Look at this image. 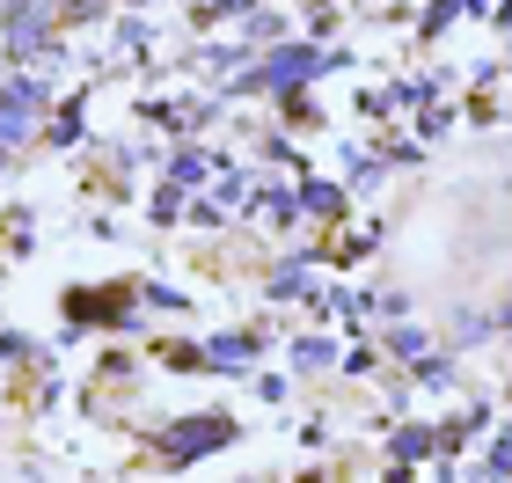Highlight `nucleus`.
Wrapping results in <instances>:
<instances>
[{
	"label": "nucleus",
	"mask_w": 512,
	"mask_h": 483,
	"mask_svg": "<svg viewBox=\"0 0 512 483\" xmlns=\"http://www.w3.org/2000/svg\"><path fill=\"white\" fill-rule=\"evenodd\" d=\"M256 352H264V337H213V344H205V366H227V374H235V366H249Z\"/></svg>",
	"instance_id": "obj_3"
},
{
	"label": "nucleus",
	"mask_w": 512,
	"mask_h": 483,
	"mask_svg": "<svg viewBox=\"0 0 512 483\" xmlns=\"http://www.w3.org/2000/svg\"><path fill=\"white\" fill-rule=\"evenodd\" d=\"M483 469H491V476H512V432H505V440L491 447V462H483Z\"/></svg>",
	"instance_id": "obj_11"
},
{
	"label": "nucleus",
	"mask_w": 512,
	"mask_h": 483,
	"mask_svg": "<svg viewBox=\"0 0 512 483\" xmlns=\"http://www.w3.org/2000/svg\"><path fill=\"white\" fill-rule=\"evenodd\" d=\"M300 293H308V264H286L271 279V301H300Z\"/></svg>",
	"instance_id": "obj_8"
},
{
	"label": "nucleus",
	"mask_w": 512,
	"mask_h": 483,
	"mask_svg": "<svg viewBox=\"0 0 512 483\" xmlns=\"http://www.w3.org/2000/svg\"><path fill=\"white\" fill-rule=\"evenodd\" d=\"M37 103H44V81H37V74H22V66H8V103H0V140H8V154L30 140Z\"/></svg>",
	"instance_id": "obj_1"
},
{
	"label": "nucleus",
	"mask_w": 512,
	"mask_h": 483,
	"mask_svg": "<svg viewBox=\"0 0 512 483\" xmlns=\"http://www.w3.org/2000/svg\"><path fill=\"white\" fill-rule=\"evenodd\" d=\"M52 140H59V147L81 140V118H74V110H59V118H52Z\"/></svg>",
	"instance_id": "obj_12"
},
{
	"label": "nucleus",
	"mask_w": 512,
	"mask_h": 483,
	"mask_svg": "<svg viewBox=\"0 0 512 483\" xmlns=\"http://www.w3.org/2000/svg\"><path fill=\"white\" fill-rule=\"evenodd\" d=\"M154 118L169 125V132H198V125H213V103H176V110L154 103Z\"/></svg>",
	"instance_id": "obj_5"
},
{
	"label": "nucleus",
	"mask_w": 512,
	"mask_h": 483,
	"mask_svg": "<svg viewBox=\"0 0 512 483\" xmlns=\"http://www.w3.org/2000/svg\"><path fill=\"white\" fill-rule=\"evenodd\" d=\"M300 205H308V213H337L344 191H337V183H308V191H300Z\"/></svg>",
	"instance_id": "obj_9"
},
{
	"label": "nucleus",
	"mask_w": 512,
	"mask_h": 483,
	"mask_svg": "<svg viewBox=\"0 0 512 483\" xmlns=\"http://www.w3.org/2000/svg\"><path fill=\"white\" fill-rule=\"evenodd\" d=\"M388 352H403V359H425V337H417V330H388Z\"/></svg>",
	"instance_id": "obj_10"
},
{
	"label": "nucleus",
	"mask_w": 512,
	"mask_h": 483,
	"mask_svg": "<svg viewBox=\"0 0 512 483\" xmlns=\"http://www.w3.org/2000/svg\"><path fill=\"white\" fill-rule=\"evenodd\" d=\"M388 454H395V462H417V454H432V432H425V425H403Z\"/></svg>",
	"instance_id": "obj_7"
},
{
	"label": "nucleus",
	"mask_w": 512,
	"mask_h": 483,
	"mask_svg": "<svg viewBox=\"0 0 512 483\" xmlns=\"http://www.w3.org/2000/svg\"><path fill=\"white\" fill-rule=\"evenodd\" d=\"M242 198H249V176H242V169H220V183H213V198H205L198 213H205V220H227V213H235Z\"/></svg>",
	"instance_id": "obj_4"
},
{
	"label": "nucleus",
	"mask_w": 512,
	"mask_h": 483,
	"mask_svg": "<svg viewBox=\"0 0 512 483\" xmlns=\"http://www.w3.org/2000/svg\"><path fill=\"white\" fill-rule=\"evenodd\" d=\"M227 440H235V425H227V418H183V425L161 432V454H169V462H198V454H213Z\"/></svg>",
	"instance_id": "obj_2"
},
{
	"label": "nucleus",
	"mask_w": 512,
	"mask_h": 483,
	"mask_svg": "<svg viewBox=\"0 0 512 483\" xmlns=\"http://www.w3.org/2000/svg\"><path fill=\"white\" fill-rule=\"evenodd\" d=\"M220 161L213 154H198V147H183V154H169V183H198V176H213Z\"/></svg>",
	"instance_id": "obj_6"
}]
</instances>
